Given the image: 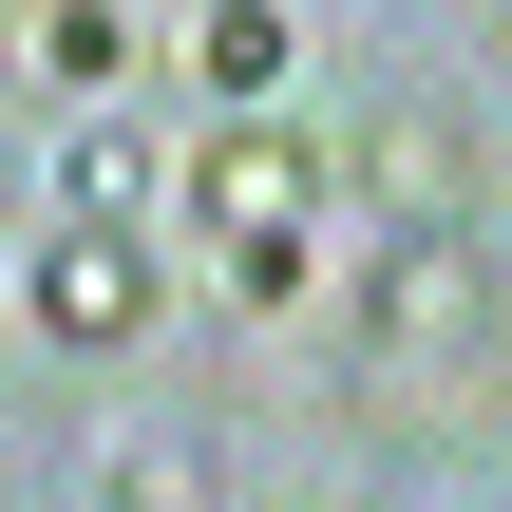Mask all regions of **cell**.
I'll use <instances>...</instances> for the list:
<instances>
[{
	"label": "cell",
	"instance_id": "3",
	"mask_svg": "<svg viewBox=\"0 0 512 512\" xmlns=\"http://www.w3.org/2000/svg\"><path fill=\"white\" fill-rule=\"evenodd\" d=\"M133 323H152V266H133V228H57V247H38V342L114 361Z\"/></svg>",
	"mask_w": 512,
	"mask_h": 512
},
{
	"label": "cell",
	"instance_id": "4",
	"mask_svg": "<svg viewBox=\"0 0 512 512\" xmlns=\"http://www.w3.org/2000/svg\"><path fill=\"white\" fill-rule=\"evenodd\" d=\"M95 512H209V437H190V418H133V437L95 456Z\"/></svg>",
	"mask_w": 512,
	"mask_h": 512
},
{
	"label": "cell",
	"instance_id": "2",
	"mask_svg": "<svg viewBox=\"0 0 512 512\" xmlns=\"http://www.w3.org/2000/svg\"><path fill=\"white\" fill-rule=\"evenodd\" d=\"M361 190H380V228H475V133H456L437 95H399V114L361 133Z\"/></svg>",
	"mask_w": 512,
	"mask_h": 512
},
{
	"label": "cell",
	"instance_id": "8",
	"mask_svg": "<svg viewBox=\"0 0 512 512\" xmlns=\"http://www.w3.org/2000/svg\"><path fill=\"white\" fill-rule=\"evenodd\" d=\"M38 57H57V76H76V95H114V57H133V38H114V19H95V0H57V38H38Z\"/></svg>",
	"mask_w": 512,
	"mask_h": 512
},
{
	"label": "cell",
	"instance_id": "7",
	"mask_svg": "<svg viewBox=\"0 0 512 512\" xmlns=\"http://www.w3.org/2000/svg\"><path fill=\"white\" fill-rule=\"evenodd\" d=\"M133 171H152L133 133H76V152H57V209H76V228H114V209H133Z\"/></svg>",
	"mask_w": 512,
	"mask_h": 512
},
{
	"label": "cell",
	"instance_id": "1",
	"mask_svg": "<svg viewBox=\"0 0 512 512\" xmlns=\"http://www.w3.org/2000/svg\"><path fill=\"white\" fill-rule=\"evenodd\" d=\"M361 342H380V361H456V342H494V247H475V228H380V266H361Z\"/></svg>",
	"mask_w": 512,
	"mask_h": 512
},
{
	"label": "cell",
	"instance_id": "5",
	"mask_svg": "<svg viewBox=\"0 0 512 512\" xmlns=\"http://www.w3.org/2000/svg\"><path fill=\"white\" fill-rule=\"evenodd\" d=\"M190 209H209L228 247H247V228H285V209H304V152H285V133H228V152L190 171Z\"/></svg>",
	"mask_w": 512,
	"mask_h": 512
},
{
	"label": "cell",
	"instance_id": "6",
	"mask_svg": "<svg viewBox=\"0 0 512 512\" xmlns=\"http://www.w3.org/2000/svg\"><path fill=\"white\" fill-rule=\"evenodd\" d=\"M285 57H304V38H285V0H209V38H190V76H209V95H285Z\"/></svg>",
	"mask_w": 512,
	"mask_h": 512
}]
</instances>
